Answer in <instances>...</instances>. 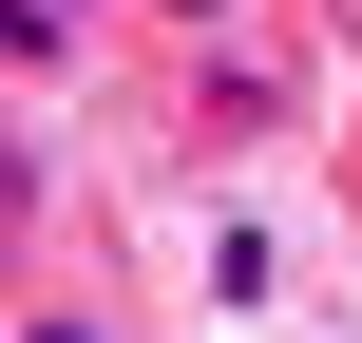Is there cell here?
Wrapping results in <instances>:
<instances>
[{
  "label": "cell",
  "instance_id": "cell-1",
  "mask_svg": "<svg viewBox=\"0 0 362 343\" xmlns=\"http://www.w3.org/2000/svg\"><path fill=\"white\" fill-rule=\"evenodd\" d=\"M19 343H95V325H19Z\"/></svg>",
  "mask_w": 362,
  "mask_h": 343
},
{
  "label": "cell",
  "instance_id": "cell-2",
  "mask_svg": "<svg viewBox=\"0 0 362 343\" xmlns=\"http://www.w3.org/2000/svg\"><path fill=\"white\" fill-rule=\"evenodd\" d=\"M57 19H76V0H57Z\"/></svg>",
  "mask_w": 362,
  "mask_h": 343
}]
</instances>
